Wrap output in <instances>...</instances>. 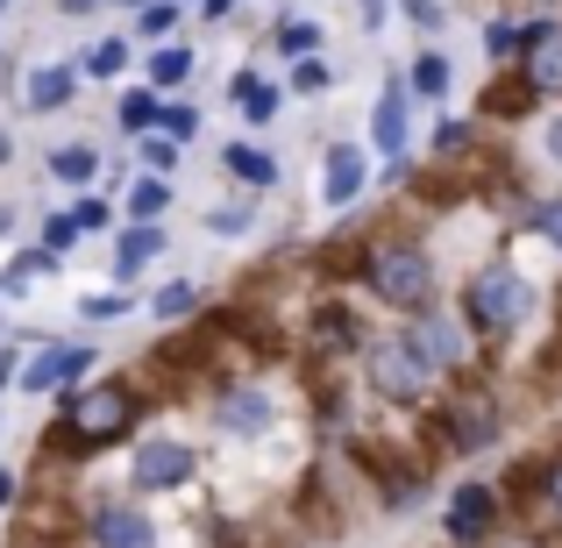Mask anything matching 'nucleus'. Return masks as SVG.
<instances>
[{
	"instance_id": "obj_11",
	"label": "nucleus",
	"mask_w": 562,
	"mask_h": 548,
	"mask_svg": "<svg viewBox=\"0 0 562 548\" xmlns=\"http://www.w3.org/2000/svg\"><path fill=\"white\" fill-rule=\"evenodd\" d=\"M79 370H93V349H71V343H43L36 357L14 370V384L22 392H50V384H71Z\"/></svg>"
},
{
	"instance_id": "obj_28",
	"label": "nucleus",
	"mask_w": 562,
	"mask_h": 548,
	"mask_svg": "<svg viewBox=\"0 0 562 548\" xmlns=\"http://www.w3.org/2000/svg\"><path fill=\"white\" fill-rule=\"evenodd\" d=\"M157 108H165L157 93H128L122 100V128H128V136H150V128H157Z\"/></svg>"
},
{
	"instance_id": "obj_42",
	"label": "nucleus",
	"mask_w": 562,
	"mask_h": 548,
	"mask_svg": "<svg viewBox=\"0 0 562 548\" xmlns=\"http://www.w3.org/2000/svg\"><path fill=\"white\" fill-rule=\"evenodd\" d=\"M14 506V470H0V513Z\"/></svg>"
},
{
	"instance_id": "obj_17",
	"label": "nucleus",
	"mask_w": 562,
	"mask_h": 548,
	"mask_svg": "<svg viewBox=\"0 0 562 548\" xmlns=\"http://www.w3.org/2000/svg\"><path fill=\"white\" fill-rule=\"evenodd\" d=\"M50 179L57 186H93L100 179V143H57L50 150Z\"/></svg>"
},
{
	"instance_id": "obj_15",
	"label": "nucleus",
	"mask_w": 562,
	"mask_h": 548,
	"mask_svg": "<svg viewBox=\"0 0 562 548\" xmlns=\"http://www.w3.org/2000/svg\"><path fill=\"white\" fill-rule=\"evenodd\" d=\"M371 143L398 165V150H406V86H384L378 108H371Z\"/></svg>"
},
{
	"instance_id": "obj_40",
	"label": "nucleus",
	"mask_w": 562,
	"mask_h": 548,
	"mask_svg": "<svg viewBox=\"0 0 562 548\" xmlns=\"http://www.w3.org/2000/svg\"><path fill=\"white\" fill-rule=\"evenodd\" d=\"M14 370H22V357H14V349L0 343V392H8V384H14Z\"/></svg>"
},
{
	"instance_id": "obj_9",
	"label": "nucleus",
	"mask_w": 562,
	"mask_h": 548,
	"mask_svg": "<svg viewBox=\"0 0 562 548\" xmlns=\"http://www.w3.org/2000/svg\"><path fill=\"white\" fill-rule=\"evenodd\" d=\"M371 384H378L384 399H413V392H427V384H435V370L420 364V349H413L406 335H392V343L371 349Z\"/></svg>"
},
{
	"instance_id": "obj_41",
	"label": "nucleus",
	"mask_w": 562,
	"mask_h": 548,
	"mask_svg": "<svg viewBox=\"0 0 562 548\" xmlns=\"http://www.w3.org/2000/svg\"><path fill=\"white\" fill-rule=\"evenodd\" d=\"M541 143H549V157H555V165H562V114H555L549 128H541Z\"/></svg>"
},
{
	"instance_id": "obj_36",
	"label": "nucleus",
	"mask_w": 562,
	"mask_h": 548,
	"mask_svg": "<svg viewBox=\"0 0 562 548\" xmlns=\"http://www.w3.org/2000/svg\"><path fill=\"white\" fill-rule=\"evenodd\" d=\"M79 314H86V321H122V314H128V292H86Z\"/></svg>"
},
{
	"instance_id": "obj_5",
	"label": "nucleus",
	"mask_w": 562,
	"mask_h": 548,
	"mask_svg": "<svg viewBox=\"0 0 562 548\" xmlns=\"http://www.w3.org/2000/svg\"><path fill=\"white\" fill-rule=\"evenodd\" d=\"M128 421H136V399H128L122 384H100V392L71 399V435L79 441H122Z\"/></svg>"
},
{
	"instance_id": "obj_48",
	"label": "nucleus",
	"mask_w": 562,
	"mask_h": 548,
	"mask_svg": "<svg viewBox=\"0 0 562 548\" xmlns=\"http://www.w3.org/2000/svg\"><path fill=\"white\" fill-rule=\"evenodd\" d=\"M0 8H8V0H0Z\"/></svg>"
},
{
	"instance_id": "obj_37",
	"label": "nucleus",
	"mask_w": 562,
	"mask_h": 548,
	"mask_svg": "<svg viewBox=\"0 0 562 548\" xmlns=\"http://www.w3.org/2000/svg\"><path fill=\"white\" fill-rule=\"evenodd\" d=\"M71 243H79V228H71V214H50V221H43V243H36V249H50V257L65 264V249H71Z\"/></svg>"
},
{
	"instance_id": "obj_20",
	"label": "nucleus",
	"mask_w": 562,
	"mask_h": 548,
	"mask_svg": "<svg viewBox=\"0 0 562 548\" xmlns=\"http://www.w3.org/2000/svg\"><path fill=\"white\" fill-rule=\"evenodd\" d=\"M221 165H228L243 186H278V157H271V150H249V143H228V150H221Z\"/></svg>"
},
{
	"instance_id": "obj_22",
	"label": "nucleus",
	"mask_w": 562,
	"mask_h": 548,
	"mask_svg": "<svg viewBox=\"0 0 562 548\" xmlns=\"http://www.w3.org/2000/svg\"><path fill=\"white\" fill-rule=\"evenodd\" d=\"M165 206H171V179L143 171V179L128 186V221H165Z\"/></svg>"
},
{
	"instance_id": "obj_34",
	"label": "nucleus",
	"mask_w": 562,
	"mask_h": 548,
	"mask_svg": "<svg viewBox=\"0 0 562 548\" xmlns=\"http://www.w3.org/2000/svg\"><path fill=\"white\" fill-rule=\"evenodd\" d=\"M143 165H150L157 179H171V171H179V143H171V136H157V128H150V136H143Z\"/></svg>"
},
{
	"instance_id": "obj_47",
	"label": "nucleus",
	"mask_w": 562,
	"mask_h": 548,
	"mask_svg": "<svg viewBox=\"0 0 562 548\" xmlns=\"http://www.w3.org/2000/svg\"><path fill=\"white\" fill-rule=\"evenodd\" d=\"M171 8H186V0H171Z\"/></svg>"
},
{
	"instance_id": "obj_6",
	"label": "nucleus",
	"mask_w": 562,
	"mask_h": 548,
	"mask_svg": "<svg viewBox=\"0 0 562 548\" xmlns=\"http://www.w3.org/2000/svg\"><path fill=\"white\" fill-rule=\"evenodd\" d=\"M214 427L235 435V441H257V435L278 427V399L263 392V384H228V392L214 399Z\"/></svg>"
},
{
	"instance_id": "obj_13",
	"label": "nucleus",
	"mask_w": 562,
	"mask_h": 548,
	"mask_svg": "<svg viewBox=\"0 0 562 548\" xmlns=\"http://www.w3.org/2000/svg\"><path fill=\"white\" fill-rule=\"evenodd\" d=\"M71 100H79V65H29V86H22L29 114H57Z\"/></svg>"
},
{
	"instance_id": "obj_29",
	"label": "nucleus",
	"mask_w": 562,
	"mask_h": 548,
	"mask_svg": "<svg viewBox=\"0 0 562 548\" xmlns=\"http://www.w3.org/2000/svg\"><path fill=\"white\" fill-rule=\"evenodd\" d=\"M157 136H171V143H179V150H186V143L200 136V114H192L186 100H179V108H157Z\"/></svg>"
},
{
	"instance_id": "obj_23",
	"label": "nucleus",
	"mask_w": 562,
	"mask_h": 548,
	"mask_svg": "<svg viewBox=\"0 0 562 548\" xmlns=\"http://www.w3.org/2000/svg\"><path fill=\"white\" fill-rule=\"evenodd\" d=\"M122 65H128V43H122V36H100L93 51L79 57V71H86V79H114Z\"/></svg>"
},
{
	"instance_id": "obj_26",
	"label": "nucleus",
	"mask_w": 562,
	"mask_h": 548,
	"mask_svg": "<svg viewBox=\"0 0 562 548\" xmlns=\"http://www.w3.org/2000/svg\"><path fill=\"white\" fill-rule=\"evenodd\" d=\"M314 51H321V22H285L278 29V57L300 65V57H314Z\"/></svg>"
},
{
	"instance_id": "obj_46",
	"label": "nucleus",
	"mask_w": 562,
	"mask_h": 548,
	"mask_svg": "<svg viewBox=\"0 0 562 548\" xmlns=\"http://www.w3.org/2000/svg\"><path fill=\"white\" fill-rule=\"evenodd\" d=\"M200 8H206V14H214V22H221V14H228V8H235V0H200Z\"/></svg>"
},
{
	"instance_id": "obj_32",
	"label": "nucleus",
	"mask_w": 562,
	"mask_h": 548,
	"mask_svg": "<svg viewBox=\"0 0 562 548\" xmlns=\"http://www.w3.org/2000/svg\"><path fill=\"white\" fill-rule=\"evenodd\" d=\"M527 228L541 235V243L562 257V200H535V214H527Z\"/></svg>"
},
{
	"instance_id": "obj_35",
	"label": "nucleus",
	"mask_w": 562,
	"mask_h": 548,
	"mask_svg": "<svg viewBox=\"0 0 562 548\" xmlns=\"http://www.w3.org/2000/svg\"><path fill=\"white\" fill-rule=\"evenodd\" d=\"M335 86V71L321 65V57H300V65H292V93H328Z\"/></svg>"
},
{
	"instance_id": "obj_18",
	"label": "nucleus",
	"mask_w": 562,
	"mask_h": 548,
	"mask_svg": "<svg viewBox=\"0 0 562 548\" xmlns=\"http://www.w3.org/2000/svg\"><path fill=\"white\" fill-rule=\"evenodd\" d=\"M456 86V57L449 51H420L413 57V71H406V93H420V100H441Z\"/></svg>"
},
{
	"instance_id": "obj_8",
	"label": "nucleus",
	"mask_w": 562,
	"mask_h": 548,
	"mask_svg": "<svg viewBox=\"0 0 562 548\" xmlns=\"http://www.w3.org/2000/svg\"><path fill=\"white\" fill-rule=\"evenodd\" d=\"M441 435H449V449H463V456L492 449V441H498V406H492V392H456L449 406H441Z\"/></svg>"
},
{
	"instance_id": "obj_38",
	"label": "nucleus",
	"mask_w": 562,
	"mask_h": 548,
	"mask_svg": "<svg viewBox=\"0 0 562 548\" xmlns=\"http://www.w3.org/2000/svg\"><path fill=\"white\" fill-rule=\"evenodd\" d=\"M398 8H406V22H413V29H427V36L449 22V14H441V0H398Z\"/></svg>"
},
{
	"instance_id": "obj_39",
	"label": "nucleus",
	"mask_w": 562,
	"mask_h": 548,
	"mask_svg": "<svg viewBox=\"0 0 562 548\" xmlns=\"http://www.w3.org/2000/svg\"><path fill=\"white\" fill-rule=\"evenodd\" d=\"M321 343H335V349H342V343H357V328H349V314H342V306H328V321H321Z\"/></svg>"
},
{
	"instance_id": "obj_25",
	"label": "nucleus",
	"mask_w": 562,
	"mask_h": 548,
	"mask_svg": "<svg viewBox=\"0 0 562 548\" xmlns=\"http://www.w3.org/2000/svg\"><path fill=\"white\" fill-rule=\"evenodd\" d=\"M171 29H179V8H171V0H143V8H136V36L165 43Z\"/></svg>"
},
{
	"instance_id": "obj_45",
	"label": "nucleus",
	"mask_w": 562,
	"mask_h": 548,
	"mask_svg": "<svg viewBox=\"0 0 562 548\" xmlns=\"http://www.w3.org/2000/svg\"><path fill=\"white\" fill-rule=\"evenodd\" d=\"M0 165H14V136H8V128H0Z\"/></svg>"
},
{
	"instance_id": "obj_1",
	"label": "nucleus",
	"mask_w": 562,
	"mask_h": 548,
	"mask_svg": "<svg viewBox=\"0 0 562 548\" xmlns=\"http://www.w3.org/2000/svg\"><path fill=\"white\" fill-rule=\"evenodd\" d=\"M363 278H371V292L384 306H398V314H427V300H435V257L420 243H378L363 257Z\"/></svg>"
},
{
	"instance_id": "obj_12",
	"label": "nucleus",
	"mask_w": 562,
	"mask_h": 548,
	"mask_svg": "<svg viewBox=\"0 0 562 548\" xmlns=\"http://www.w3.org/2000/svg\"><path fill=\"white\" fill-rule=\"evenodd\" d=\"M321 200H328L335 214L363 200V150L357 143H335V150L321 157Z\"/></svg>"
},
{
	"instance_id": "obj_27",
	"label": "nucleus",
	"mask_w": 562,
	"mask_h": 548,
	"mask_svg": "<svg viewBox=\"0 0 562 548\" xmlns=\"http://www.w3.org/2000/svg\"><path fill=\"white\" fill-rule=\"evenodd\" d=\"M192 306H200V286H186V278H179V286H165V292L150 300V314H157V321H186Z\"/></svg>"
},
{
	"instance_id": "obj_30",
	"label": "nucleus",
	"mask_w": 562,
	"mask_h": 548,
	"mask_svg": "<svg viewBox=\"0 0 562 548\" xmlns=\"http://www.w3.org/2000/svg\"><path fill=\"white\" fill-rule=\"evenodd\" d=\"M249 221H257V206L235 200V206H206V235H243Z\"/></svg>"
},
{
	"instance_id": "obj_44",
	"label": "nucleus",
	"mask_w": 562,
	"mask_h": 548,
	"mask_svg": "<svg viewBox=\"0 0 562 548\" xmlns=\"http://www.w3.org/2000/svg\"><path fill=\"white\" fill-rule=\"evenodd\" d=\"M65 8H100V0H65ZM114 8H143V0H114Z\"/></svg>"
},
{
	"instance_id": "obj_7",
	"label": "nucleus",
	"mask_w": 562,
	"mask_h": 548,
	"mask_svg": "<svg viewBox=\"0 0 562 548\" xmlns=\"http://www.w3.org/2000/svg\"><path fill=\"white\" fill-rule=\"evenodd\" d=\"M406 343L420 349V364L435 370V378H441V370H470V335H463L456 314H413Z\"/></svg>"
},
{
	"instance_id": "obj_31",
	"label": "nucleus",
	"mask_w": 562,
	"mask_h": 548,
	"mask_svg": "<svg viewBox=\"0 0 562 548\" xmlns=\"http://www.w3.org/2000/svg\"><path fill=\"white\" fill-rule=\"evenodd\" d=\"M71 228H79V235H100V228H114V206L100 200V192H86V200L71 206Z\"/></svg>"
},
{
	"instance_id": "obj_21",
	"label": "nucleus",
	"mask_w": 562,
	"mask_h": 548,
	"mask_svg": "<svg viewBox=\"0 0 562 548\" xmlns=\"http://www.w3.org/2000/svg\"><path fill=\"white\" fill-rule=\"evenodd\" d=\"M186 79H192V51H186V43H157V57H150V93L165 100L171 86H186Z\"/></svg>"
},
{
	"instance_id": "obj_33",
	"label": "nucleus",
	"mask_w": 562,
	"mask_h": 548,
	"mask_svg": "<svg viewBox=\"0 0 562 548\" xmlns=\"http://www.w3.org/2000/svg\"><path fill=\"white\" fill-rule=\"evenodd\" d=\"M427 143H435V157L449 165V157H463V150H470V122H449V114H441V122H435V136H427Z\"/></svg>"
},
{
	"instance_id": "obj_16",
	"label": "nucleus",
	"mask_w": 562,
	"mask_h": 548,
	"mask_svg": "<svg viewBox=\"0 0 562 548\" xmlns=\"http://www.w3.org/2000/svg\"><path fill=\"white\" fill-rule=\"evenodd\" d=\"M165 249H171V235L157 228V221H136V228H122V257H114V278L128 286V278H136L150 257H165Z\"/></svg>"
},
{
	"instance_id": "obj_2",
	"label": "nucleus",
	"mask_w": 562,
	"mask_h": 548,
	"mask_svg": "<svg viewBox=\"0 0 562 548\" xmlns=\"http://www.w3.org/2000/svg\"><path fill=\"white\" fill-rule=\"evenodd\" d=\"M527 306H535V292H527V278L513 271L506 257H498V264H484V271L470 278V292H463V321H470V328H484V335L520 328V321H527Z\"/></svg>"
},
{
	"instance_id": "obj_24",
	"label": "nucleus",
	"mask_w": 562,
	"mask_h": 548,
	"mask_svg": "<svg viewBox=\"0 0 562 548\" xmlns=\"http://www.w3.org/2000/svg\"><path fill=\"white\" fill-rule=\"evenodd\" d=\"M527 51V22H492L484 29V57L492 65H506V57H520Z\"/></svg>"
},
{
	"instance_id": "obj_10",
	"label": "nucleus",
	"mask_w": 562,
	"mask_h": 548,
	"mask_svg": "<svg viewBox=\"0 0 562 548\" xmlns=\"http://www.w3.org/2000/svg\"><path fill=\"white\" fill-rule=\"evenodd\" d=\"M93 548H157V521L136 499H108L93 513Z\"/></svg>"
},
{
	"instance_id": "obj_4",
	"label": "nucleus",
	"mask_w": 562,
	"mask_h": 548,
	"mask_svg": "<svg viewBox=\"0 0 562 548\" xmlns=\"http://www.w3.org/2000/svg\"><path fill=\"white\" fill-rule=\"evenodd\" d=\"M192 470H200V456H192L186 441L150 435L136 449V463H128V484H136V492H179V484H192Z\"/></svg>"
},
{
	"instance_id": "obj_3",
	"label": "nucleus",
	"mask_w": 562,
	"mask_h": 548,
	"mask_svg": "<svg viewBox=\"0 0 562 548\" xmlns=\"http://www.w3.org/2000/svg\"><path fill=\"white\" fill-rule=\"evenodd\" d=\"M492 527H498V492L484 478H463L441 506V535H449V548H477L492 541Z\"/></svg>"
},
{
	"instance_id": "obj_19",
	"label": "nucleus",
	"mask_w": 562,
	"mask_h": 548,
	"mask_svg": "<svg viewBox=\"0 0 562 548\" xmlns=\"http://www.w3.org/2000/svg\"><path fill=\"white\" fill-rule=\"evenodd\" d=\"M527 86H535V93H562V22L527 51Z\"/></svg>"
},
{
	"instance_id": "obj_14",
	"label": "nucleus",
	"mask_w": 562,
	"mask_h": 548,
	"mask_svg": "<svg viewBox=\"0 0 562 548\" xmlns=\"http://www.w3.org/2000/svg\"><path fill=\"white\" fill-rule=\"evenodd\" d=\"M228 100H235V108H243V122H278V108H285V86H271V79H263V71H235V79H228Z\"/></svg>"
},
{
	"instance_id": "obj_43",
	"label": "nucleus",
	"mask_w": 562,
	"mask_h": 548,
	"mask_svg": "<svg viewBox=\"0 0 562 548\" xmlns=\"http://www.w3.org/2000/svg\"><path fill=\"white\" fill-rule=\"evenodd\" d=\"M549 506H555V513H562V463H555V470H549Z\"/></svg>"
}]
</instances>
